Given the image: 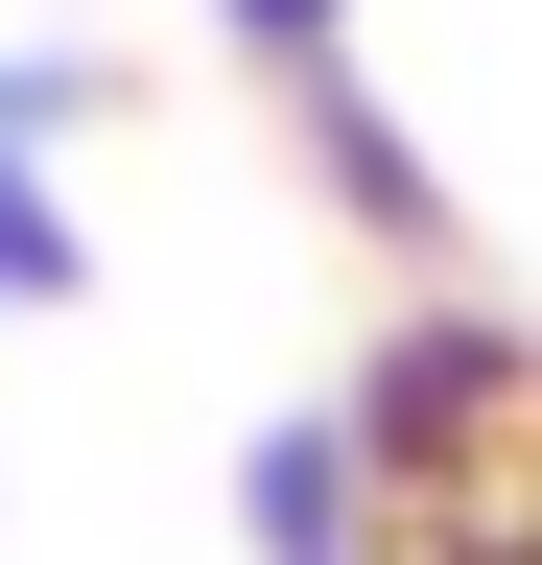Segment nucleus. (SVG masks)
Segmentation results:
<instances>
[{"mask_svg": "<svg viewBox=\"0 0 542 565\" xmlns=\"http://www.w3.org/2000/svg\"><path fill=\"white\" fill-rule=\"evenodd\" d=\"M354 24H378V0H213V47L259 71V95H307V71H354Z\"/></svg>", "mask_w": 542, "mask_h": 565, "instance_id": "6", "label": "nucleus"}, {"mask_svg": "<svg viewBox=\"0 0 542 565\" xmlns=\"http://www.w3.org/2000/svg\"><path fill=\"white\" fill-rule=\"evenodd\" d=\"M236 565H401V471H378L354 377L236 424Z\"/></svg>", "mask_w": 542, "mask_h": 565, "instance_id": "2", "label": "nucleus"}, {"mask_svg": "<svg viewBox=\"0 0 542 565\" xmlns=\"http://www.w3.org/2000/svg\"><path fill=\"white\" fill-rule=\"evenodd\" d=\"M47 307H95V236H72V166L0 141V330H47Z\"/></svg>", "mask_w": 542, "mask_h": 565, "instance_id": "4", "label": "nucleus"}, {"mask_svg": "<svg viewBox=\"0 0 542 565\" xmlns=\"http://www.w3.org/2000/svg\"><path fill=\"white\" fill-rule=\"evenodd\" d=\"M354 424H378V471H401V565H542V448L496 424V353H471V330L378 353Z\"/></svg>", "mask_w": 542, "mask_h": 565, "instance_id": "1", "label": "nucleus"}, {"mask_svg": "<svg viewBox=\"0 0 542 565\" xmlns=\"http://www.w3.org/2000/svg\"><path fill=\"white\" fill-rule=\"evenodd\" d=\"M95 118H118V71H95V47H0V141H24V166H72Z\"/></svg>", "mask_w": 542, "mask_h": 565, "instance_id": "5", "label": "nucleus"}, {"mask_svg": "<svg viewBox=\"0 0 542 565\" xmlns=\"http://www.w3.org/2000/svg\"><path fill=\"white\" fill-rule=\"evenodd\" d=\"M284 118H307V166H330V212H354L378 259H448V166L401 141V95H378V47H354V71H307Z\"/></svg>", "mask_w": 542, "mask_h": 565, "instance_id": "3", "label": "nucleus"}]
</instances>
